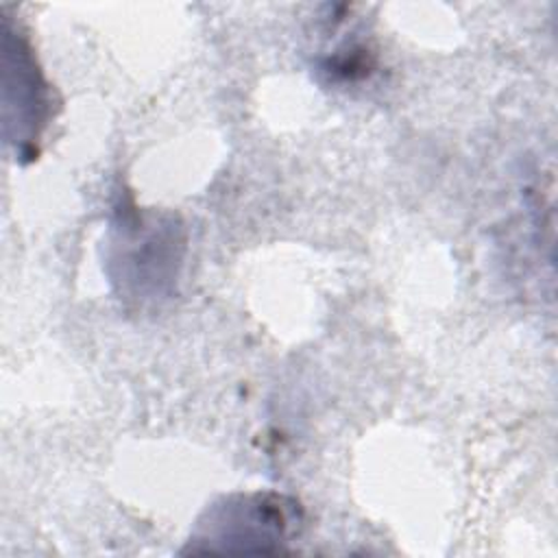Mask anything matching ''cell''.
I'll list each match as a JSON object with an SVG mask.
<instances>
[{"mask_svg":"<svg viewBox=\"0 0 558 558\" xmlns=\"http://www.w3.org/2000/svg\"><path fill=\"white\" fill-rule=\"evenodd\" d=\"M185 238L181 222L157 211H140L126 201L116 207L107 270L120 296L153 303L172 294Z\"/></svg>","mask_w":558,"mask_h":558,"instance_id":"cell-1","label":"cell"},{"mask_svg":"<svg viewBox=\"0 0 558 558\" xmlns=\"http://www.w3.org/2000/svg\"><path fill=\"white\" fill-rule=\"evenodd\" d=\"M301 508L277 493H238L211 504L198 519L194 554H277L296 534Z\"/></svg>","mask_w":558,"mask_h":558,"instance_id":"cell-2","label":"cell"},{"mask_svg":"<svg viewBox=\"0 0 558 558\" xmlns=\"http://www.w3.org/2000/svg\"><path fill=\"white\" fill-rule=\"evenodd\" d=\"M2 118L4 137L15 157L35 159L41 135L52 120L50 85L46 83L28 37L2 22Z\"/></svg>","mask_w":558,"mask_h":558,"instance_id":"cell-3","label":"cell"}]
</instances>
